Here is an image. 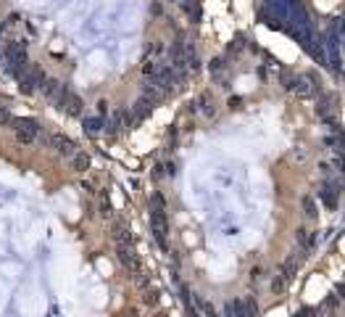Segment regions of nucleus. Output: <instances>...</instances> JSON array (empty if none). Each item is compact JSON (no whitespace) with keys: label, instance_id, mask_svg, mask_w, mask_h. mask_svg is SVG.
<instances>
[{"label":"nucleus","instance_id":"1","mask_svg":"<svg viewBox=\"0 0 345 317\" xmlns=\"http://www.w3.org/2000/svg\"><path fill=\"white\" fill-rule=\"evenodd\" d=\"M11 130H14L19 143L27 146V143H35V140H37V135H40V125H37L35 119H16V116H14Z\"/></svg>","mask_w":345,"mask_h":317},{"label":"nucleus","instance_id":"2","mask_svg":"<svg viewBox=\"0 0 345 317\" xmlns=\"http://www.w3.org/2000/svg\"><path fill=\"white\" fill-rule=\"evenodd\" d=\"M151 232H153V238L158 241L161 249H169V241H166V235H169V219H166V211L164 209H151Z\"/></svg>","mask_w":345,"mask_h":317},{"label":"nucleus","instance_id":"3","mask_svg":"<svg viewBox=\"0 0 345 317\" xmlns=\"http://www.w3.org/2000/svg\"><path fill=\"white\" fill-rule=\"evenodd\" d=\"M56 106L61 108V111H66V114H71V116H79L82 114V98L77 93H71V90H63L61 93V98L56 101Z\"/></svg>","mask_w":345,"mask_h":317},{"label":"nucleus","instance_id":"4","mask_svg":"<svg viewBox=\"0 0 345 317\" xmlns=\"http://www.w3.org/2000/svg\"><path fill=\"white\" fill-rule=\"evenodd\" d=\"M116 254H119L121 267L129 270L134 277H140V259H137V254H134L132 246H116Z\"/></svg>","mask_w":345,"mask_h":317},{"label":"nucleus","instance_id":"5","mask_svg":"<svg viewBox=\"0 0 345 317\" xmlns=\"http://www.w3.org/2000/svg\"><path fill=\"white\" fill-rule=\"evenodd\" d=\"M50 146H53L56 153L63 159H71L77 153V143L71 138H66V135H50Z\"/></svg>","mask_w":345,"mask_h":317},{"label":"nucleus","instance_id":"6","mask_svg":"<svg viewBox=\"0 0 345 317\" xmlns=\"http://www.w3.org/2000/svg\"><path fill=\"white\" fill-rule=\"evenodd\" d=\"M292 90H295L298 95H303V98H308V95L316 93V80H314V77H295Z\"/></svg>","mask_w":345,"mask_h":317},{"label":"nucleus","instance_id":"7","mask_svg":"<svg viewBox=\"0 0 345 317\" xmlns=\"http://www.w3.org/2000/svg\"><path fill=\"white\" fill-rule=\"evenodd\" d=\"M337 188L332 183H324L322 188H319V198H322V204L327 206V209H337Z\"/></svg>","mask_w":345,"mask_h":317},{"label":"nucleus","instance_id":"8","mask_svg":"<svg viewBox=\"0 0 345 317\" xmlns=\"http://www.w3.org/2000/svg\"><path fill=\"white\" fill-rule=\"evenodd\" d=\"M40 90H42V95H45V98L56 103L58 98H61V93H63V90H66V85H61V82H58V80H45V85H42Z\"/></svg>","mask_w":345,"mask_h":317},{"label":"nucleus","instance_id":"9","mask_svg":"<svg viewBox=\"0 0 345 317\" xmlns=\"http://www.w3.org/2000/svg\"><path fill=\"white\" fill-rule=\"evenodd\" d=\"M335 98H329V95H322L319 98V106H316V114L322 116V119H327L329 122V116H335Z\"/></svg>","mask_w":345,"mask_h":317},{"label":"nucleus","instance_id":"10","mask_svg":"<svg viewBox=\"0 0 345 317\" xmlns=\"http://www.w3.org/2000/svg\"><path fill=\"white\" fill-rule=\"evenodd\" d=\"M103 130H106V119L103 116H87L84 119V132L87 135H100Z\"/></svg>","mask_w":345,"mask_h":317},{"label":"nucleus","instance_id":"11","mask_svg":"<svg viewBox=\"0 0 345 317\" xmlns=\"http://www.w3.org/2000/svg\"><path fill=\"white\" fill-rule=\"evenodd\" d=\"M295 241H298V246H301V251H308V249H314L316 238H314V232H311V230L301 228V230L295 232Z\"/></svg>","mask_w":345,"mask_h":317},{"label":"nucleus","instance_id":"12","mask_svg":"<svg viewBox=\"0 0 345 317\" xmlns=\"http://www.w3.org/2000/svg\"><path fill=\"white\" fill-rule=\"evenodd\" d=\"M71 169L74 172H87L90 169V156L84 151H77L74 156H71Z\"/></svg>","mask_w":345,"mask_h":317},{"label":"nucleus","instance_id":"13","mask_svg":"<svg viewBox=\"0 0 345 317\" xmlns=\"http://www.w3.org/2000/svg\"><path fill=\"white\" fill-rule=\"evenodd\" d=\"M301 206H303V214H306V217H308V219H316L319 211H316V201H314V198H311V196H303V198H301Z\"/></svg>","mask_w":345,"mask_h":317},{"label":"nucleus","instance_id":"14","mask_svg":"<svg viewBox=\"0 0 345 317\" xmlns=\"http://www.w3.org/2000/svg\"><path fill=\"white\" fill-rule=\"evenodd\" d=\"M198 108L206 116H213V106H211V98H208V95H200V98H198Z\"/></svg>","mask_w":345,"mask_h":317},{"label":"nucleus","instance_id":"15","mask_svg":"<svg viewBox=\"0 0 345 317\" xmlns=\"http://www.w3.org/2000/svg\"><path fill=\"white\" fill-rule=\"evenodd\" d=\"M151 209H166V201H164L161 193H153L151 196Z\"/></svg>","mask_w":345,"mask_h":317},{"label":"nucleus","instance_id":"16","mask_svg":"<svg viewBox=\"0 0 345 317\" xmlns=\"http://www.w3.org/2000/svg\"><path fill=\"white\" fill-rule=\"evenodd\" d=\"M14 122V114L8 111L5 106H0V127H5V125H11Z\"/></svg>","mask_w":345,"mask_h":317},{"label":"nucleus","instance_id":"17","mask_svg":"<svg viewBox=\"0 0 345 317\" xmlns=\"http://www.w3.org/2000/svg\"><path fill=\"white\" fill-rule=\"evenodd\" d=\"M100 214L103 217H111V201H108V196H100Z\"/></svg>","mask_w":345,"mask_h":317},{"label":"nucleus","instance_id":"18","mask_svg":"<svg viewBox=\"0 0 345 317\" xmlns=\"http://www.w3.org/2000/svg\"><path fill=\"white\" fill-rule=\"evenodd\" d=\"M337 307V296H329V299H324L322 304V309H335Z\"/></svg>","mask_w":345,"mask_h":317},{"label":"nucleus","instance_id":"19","mask_svg":"<svg viewBox=\"0 0 345 317\" xmlns=\"http://www.w3.org/2000/svg\"><path fill=\"white\" fill-rule=\"evenodd\" d=\"M295 317H316V309H314V307H308V309H301V312H298Z\"/></svg>","mask_w":345,"mask_h":317},{"label":"nucleus","instance_id":"20","mask_svg":"<svg viewBox=\"0 0 345 317\" xmlns=\"http://www.w3.org/2000/svg\"><path fill=\"white\" fill-rule=\"evenodd\" d=\"M151 14H153V16H161V14H164V8H161V3H153V5H151Z\"/></svg>","mask_w":345,"mask_h":317},{"label":"nucleus","instance_id":"21","mask_svg":"<svg viewBox=\"0 0 345 317\" xmlns=\"http://www.w3.org/2000/svg\"><path fill=\"white\" fill-rule=\"evenodd\" d=\"M335 296H340V299H345V283H340V286H337V294Z\"/></svg>","mask_w":345,"mask_h":317},{"label":"nucleus","instance_id":"22","mask_svg":"<svg viewBox=\"0 0 345 317\" xmlns=\"http://www.w3.org/2000/svg\"><path fill=\"white\" fill-rule=\"evenodd\" d=\"M0 56H3V42H0Z\"/></svg>","mask_w":345,"mask_h":317}]
</instances>
